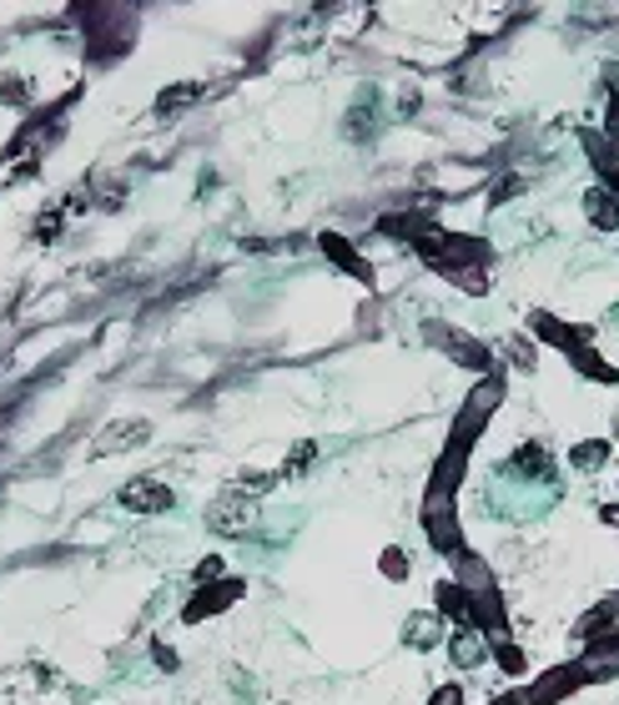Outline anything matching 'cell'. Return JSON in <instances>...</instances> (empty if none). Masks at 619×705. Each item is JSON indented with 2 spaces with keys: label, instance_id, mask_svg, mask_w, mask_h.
<instances>
[{
  "label": "cell",
  "instance_id": "obj_1",
  "mask_svg": "<svg viewBox=\"0 0 619 705\" xmlns=\"http://www.w3.org/2000/svg\"><path fill=\"white\" fill-rule=\"evenodd\" d=\"M423 338H429V343L439 348V353L453 363V368L474 373V378H488V373H504V368H499V359H494V343H484V338L464 333V328L443 323V318H433V323L423 328Z\"/></svg>",
  "mask_w": 619,
  "mask_h": 705
},
{
  "label": "cell",
  "instance_id": "obj_2",
  "mask_svg": "<svg viewBox=\"0 0 619 705\" xmlns=\"http://www.w3.org/2000/svg\"><path fill=\"white\" fill-rule=\"evenodd\" d=\"M579 691H589L584 665L579 660H560V665L539 670L529 685H519V701L524 705H560V701H570V695H579Z\"/></svg>",
  "mask_w": 619,
  "mask_h": 705
},
{
  "label": "cell",
  "instance_id": "obj_3",
  "mask_svg": "<svg viewBox=\"0 0 619 705\" xmlns=\"http://www.w3.org/2000/svg\"><path fill=\"white\" fill-rule=\"evenodd\" d=\"M524 323H529L524 333L534 338L539 348H554V353H564V359H570L574 348L595 343V328H589V323H564L560 312H549V308H529Z\"/></svg>",
  "mask_w": 619,
  "mask_h": 705
},
{
  "label": "cell",
  "instance_id": "obj_4",
  "mask_svg": "<svg viewBox=\"0 0 619 705\" xmlns=\"http://www.w3.org/2000/svg\"><path fill=\"white\" fill-rule=\"evenodd\" d=\"M499 474H513L519 484H554V489H560V459H554V449L539 443V439L513 443V454L499 464Z\"/></svg>",
  "mask_w": 619,
  "mask_h": 705
},
{
  "label": "cell",
  "instance_id": "obj_5",
  "mask_svg": "<svg viewBox=\"0 0 619 705\" xmlns=\"http://www.w3.org/2000/svg\"><path fill=\"white\" fill-rule=\"evenodd\" d=\"M242 595H247V585H242L237 574H226V580H217V585H202L197 595H191V605L181 610V620H187V625H202V620H212V615H222L226 605H237Z\"/></svg>",
  "mask_w": 619,
  "mask_h": 705
},
{
  "label": "cell",
  "instance_id": "obj_6",
  "mask_svg": "<svg viewBox=\"0 0 619 705\" xmlns=\"http://www.w3.org/2000/svg\"><path fill=\"white\" fill-rule=\"evenodd\" d=\"M207 525H212L217 535H252V525H257V504L242 499L237 489H226L222 499L207 509Z\"/></svg>",
  "mask_w": 619,
  "mask_h": 705
},
{
  "label": "cell",
  "instance_id": "obj_7",
  "mask_svg": "<svg viewBox=\"0 0 619 705\" xmlns=\"http://www.w3.org/2000/svg\"><path fill=\"white\" fill-rule=\"evenodd\" d=\"M433 615L453 630H474V595H468L458 580H439L433 585Z\"/></svg>",
  "mask_w": 619,
  "mask_h": 705
},
{
  "label": "cell",
  "instance_id": "obj_8",
  "mask_svg": "<svg viewBox=\"0 0 619 705\" xmlns=\"http://www.w3.org/2000/svg\"><path fill=\"white\" fill-rule=\"evenodd\" d=\"M619 630V590L615 595H605L599 605H589V610L574 620V640L579 646H589V640H605V635H615Z\"/></svg>",
  "mask_w": 619,
  "mask_h": 705
},
{
  "label": "cell",
  "instance_id": "obj_9",
  "mask_svg": "<svg viewBox=\"0 0 619 705\" xmlns=\"http://www.w3.org/2000/svg\"><path fill=\"white\" fill-rule=\"evenodd\" d=\"M121 504L136 509V515H167L177 499H172V489L162 484V478H132V484L121 489Z\"/></svg>",
  "mask_w": 619,
  "mask_h": 705
},
{
  "label": "cell",
  "instance_id": "obj_10",
  "mask_svg": "<svg viewBox=\"0 0 619 705\" xmlns=\"http://www.w3.org/2000/svg\"><path fill=\"white\" fill-rule=\"evenodd\" d=\"M318 247L328 252V257H333L338 273H347V277H357V283H368V287H373V263H368V257H363V252H357L347 238H338V232H322Z\"/></svg>",
  "mask_w": 619,
  "mask_h": 705
},
{
  "label": "cell",
  "instance_id": "obj_11",
  "mask_svg": "<svg viewBox=\"0 0 619 705\" xmlns=\"http://www.w3.org/2000/svg\"><path fill=\"white\" fill-rule=\"evenodd\" d=\"M564 363H570V368L579 373L584 383H599V388H619V363H609L595 343L574 348V353H570V359H564Z\"/></svg>",
  "mask_w": 619,
  "mask_h": 705
},
{
  "label": "cell",
  "instance_id": "obj_12",
  "mask_svg": "<svg viewBox=\"0 0 619 705\" xmlns=\"http://www.w3.org/2000/svg\"><path fill=\"white\" fill-rule=\"evenodd\" d=\"M494 359H499L504 373H534L539 368V343L529 333H504L499 343H494Z\"/></svg>",
  "mask_w": 619,
  "mask_h": 705
},
{
  "label": "cell",
  "instance_id": "obj_13",
  "mask_svg": "<svg viewBox=\"0 0 619 705\" xmlns=\"http://www.w3.org/2000/svg\"><path fill=\"white\" fill-rule=\"evenodd\" d=\"M443 650H449L453 670H478V665H488V635H478V630H449Z\"/></svg>",
  "mask_w": 619,
  "mask_h": 705
},
{
  "label": "cell",
  "instance_id": "obj_14",
  "mask_svg": "<svg viewBox=\"0 0 619 705\" xmlns=\"http://www.w3.org/2000/svg\"><path fill=\"white\" fill-rule=\"evenodd\" d=\"M443 640H449V630H443V620L433 610H413L404 620V646L408 650H439Z\"/></svg>",
  "mask_w": 619,
  "mask_h": 705
},
{
  "label": "cell",
  "instance_id": "obj_15",
  "mask_svg": "<svg viewBox=\"0 0 619 705\" xmlns=\"http://www.w3.org/2000/svg\"><path fill=\"white\" fill-rule=\"evenodd\" d=\"M152 439V423L146 419H117V423H107V429L96 433V449H101V454H121V449H136V443H146Z\"/></svg>",
  "mask_w": 619,
  "mask_h": 705
},
{
  "label": "cell",
  "instance_id": "obj_16",
  "mask_svg": "<svg viewBox=\"0 0 619 705\" xmlns=\"http://www.w3.org/2000/svg\"><path fill=\"white\" fill-rule=\"evenodd\" d=\"M488 660H494V665H499V675L504 681H524L529 675V650L519 646V640H513V635H499V640H488Z\"/></svg>",
  "mask_w": 619,
  "mask_h": 705
},
{
  "label": "cell",
  "instance_id": "obj_17",
  "mask_svg": "<svg viewBox=\"0 0 619 705\" xmlns=\"http://www.w3.org/2000/svg\"><path fill=\"white\" fill-rule=\"evenodd\" d=\"M564 459H570L574 474H605L609 459H615V439H579V443H570Z\"/></svg>",
  "mask_w": 619,
  "mask_h": 705
},
{
  "label": "cell",
  "instance_id": "obj_18",
  "mask_svg": "<svg viewBox=\"0 0 619 705\" xmlns=\"http://www.w3.org/2000/svg\"><path fill=\"white\" fill-rule=\"evenodd\" d=\"M584 217H589V228L605 232V238H609V232H619V197L595 181V187L584 191Z\"/></svg>",
  "mask_w": 619,
  "mask_h": 705
},
{
  "label": "cell",
  "instance_id": "obj_19",
  "mask_svg": "<svg viewBox=\"0 0 619 705\" xmlns=\"http://www.w3.org/2000/svg\"><path fill=\"white\" fill-rule=\"evenodd\" d=\"M277 484H283V469H242L237 474V484H232V489L242 494V499H263V494H273Z\"/></svg>",
  "mask_w": 619,
  "mask_h": 705
},
{
  "label": "cell",
  "instance_id": "obj_20",
  "mask_svg": "<svg viewBox=\"0 0 619 705\" xmlns=\"http://www.w3.org/2000/svg\"><path fill=\"white\" fill-rule=\"evenodd\" d=\"M197 96H202V86L197 81H181V86H167V91L156 96V117L167 121V117H177L181 107H191V101H197Z\"/></svg>",
  "mask_w": 619,
  "mask_h": 705
},
{
  "label": "cell",
  "instance_id": "obj_21",
  "mask_svg": "<svg viewBox=\"0 0 619 705\" xmlns=\"http://www.w3.org/2000/svg\"><path fill=\"white\" fill-rule=\"evenodd\" d=\"M529 187V177H524V172H499V181H494V187H488V202L484 207H509L513 202V197H519V191H524Z\"/></svg>",
  "mask_w": 619,
  "mask_h": 705
},
{
  "label": "cell",
  "instance_id": "obj_22",
  "mask_svg": "<svg viewBox=\"0 0 619 705\" xmlns=\"http://www.w3.org/2000/svg\"><path fill=\"white\" fill-rule=\"evenodd\" d=\"M378 570H383V580H394V585H404L408 574H413V570H408V554L398 550V544H388V550L378 554Z\"/></svg>",
  "mask_w": 619,
  "mask_h": 705
},
{
  "label": "cell",
  "instance_id": "obj_23",
  "mask_svg": "<svg viewBox=\"0 0 619 705\" xmlns=\"http://www.w3.org/2000/svg\"><path fill=\"white\" fill-rule=\"evenodd\" d=\"M318 464V443H298L292 449V459L283 464V478H298V474H308V469Z\"/></svg>",
  "mask_w": 619,
  "mask_h": 705
},
{
  "label": "cell",
  "instance_id": "obj_24",
  "mask_svg": "<svg viewBox=\"0 0 619 705\" xmlns=\"http://www.w3.org/2000/svg\"><path fill=\"white\" fill-rule=\"evenodd\" d=\"M217 580H226V564H222V554H207V560L191 570V585L202 590V585H217Z\"/></svg>",
  "mask_w": 619,
  "mask_h": 705
},
{
  "label": "cell",
  "instance_id": "obj_25",
  "mask_svg": "<svg viewBox=\"0 0 619 705\" xmlns=\"http://www.w3.org/2000/svg\"><path fill=\"white\" fill-rule=\"evenodd\" d=\"M429 705H468V685H464V681H443V685H433Z\"/></svg>",
  "mask_w": 619,
  "mask_h": 705
},
{
  "label": "cell",
  "instance_id": "obj_26",
  "mask_svg": "<svg viewBox=\"0 0 619 705\" xmlns=\"http://www.w3.org/2000/svg\"><path fill=\"white\" fill-rule=\"evenodd\" d=\"M599 525L619 535V499H615V504H599Z\"/></svg>",
  "mask_w": 619,
  "mask_h": 705
},
{
  "label": "cell",
  "instance_id": "obj_27",
  "mask_svg": "<svg viewBox=\"0 0 619 705\" xmlns=\"http://www.w3.org/2000/svg\"><path fill=\"white\" fill-rule=\"evenodd\" d=\"M609 439H619V408H615V419H609Z\"/></svg>",
  "mask_w": 619,
  "mask_h": 705
}]
</instances>
